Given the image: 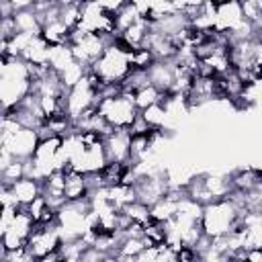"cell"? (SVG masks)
Segmentation results:
<instances>
[{
	"label": "cell",
	"instance_id": "12",
	"mask_svg": "<svg viewBox=\"0 0 262 262\" xmlns=\"http://www.w3.org/2000/svg\"><path fill=\"white\" fill-rule=\"evenodd\" d=\"M76 59H74V53H72V47L70 45H51L49 47V59H47V66L61 74L68 66H72Z\"/></svg>",
	"mask_w": 262,
	"mask_h": 262
},
{
	"label": "cell",
	"instance_id": "13",
	"mask_svg": "<svg viewBox=\"0 0 262 262\" xmlns=\"http://www.w3.org/2000/svg\"><path fill=\"white\" fill-rule=\"evenodd\" d=\"M129 219L131 223H141V225H147L151 221V209L149 205L141 203V201H135V203H129L127 207L121 209Z\"/></svg>",
	"mask_w": 262,
	"mask_h": 262
},
{
	"label": "cell",
	"instance_id": "4",
	"mask_svg": "<svg viewBox=\"0 0 262 262\" xmlns=\"http://www.w3.org/2000/svg\"><path fill=\"white\" fill-rule=\"evenodd\" d=\"M27 246L33 252L35 258L59 254L61 252V246H63L59 223H55V225H35V229H33Z\"/></svg>",
	"mask_w": 262,
	"mask_h": 262
},
{
	"label": "cell",
	"instance_id": "10",
	"mask_svg": "<svg viewBox=\"0 0 262 262\" xmlns=\"http://www.w3.org/2000/svg\"><path fill=\"white\" fill-rule=\"evenodd\" d=\"M14 27L18 33H25V35H31V37H37L41 35V20H39V14L33 10V4L29 8H23V10H16L14 12Z\"/></svg>",
	"mask_w": 262,
	"mask_h": 262
},
{
	"label": "cell",
	"instance_id": "1",
	"mask_svg": "<svg viewBox=\"0 0 262 262\" xmlns=\"http://www.w3.org/2000/svg\"><path fill=\"white\" fill-rule=\"evenodd\" d=\"M244 215L246 213L231 196L223 201H215V203L203 205L201 229L209 239H221L233 233V229L237 227Z\"/></svg>",
	"mask_w": 262,
	"mask_h": 262
},
{
	"label": "cell",
	"instance_id": "15",
	"mask_svg": "<svg viewBox=\"0 0 262 262\" xmlns=\"http://www.w3.org/2000/svg\"><path fill=\"white\" fill-rule=\"evenodd\" d=\"M0 176H2V186H12L16 180H20V178L27 176V162L14 160L10 166H6V168L0 170Z\"/></svg>",
	"mask_w": 262,
	"mask_h": 262
},
{
	"label": "cell",
	"instance_id": "7",
	"mask_svg": "<svg viewBox=\"0 0 262 262\" xmlns=\"http://www.w3.org/2000/svg\"><path fill=\"white\" fill-rule=\"evenodd\" d=\"M66 172V201L68 203H78V201H88L92 194V186L86 174L76 172L72 168H63Z\"/></svg>",
	"mask_w": 262,
	"mask_h": 262
},
{
	"label": "cell",
	"instance_id": "14",
	"mask_svg": "<svg viewBox=\"0 0 262 262\" xmlns=\"http://www.w3.org/2000/svg\"><path fill=\"white\" fill-rule=\"evenodd\" d=\"M154 63H156V57H154V53H151L147 47L133 49V51L129 53V66H131V70H135V72H147Z\"/></svg>",
	"mask_w": 262,
	"mask_h": 262
},
{
	"label": "cell",
	"instance_id": "18",
	"mask_svg": "<svg viewBox=\"0 0 262 262\" xmlns=\"http://www.w3.org/2000/svg\"><path fill=\"white\" fill-rule=\"evenodd\" d=\"M61 258V254H51V256H43V258H37L35 262H57Z\"/></svg>",
	"mask_w": 262,
	"mask_h": 262
},
{
	"label": "cell",
	"instance_id": "3",
	"mask_svg": "<svg viewBox=\"0 0 262 262\" xmlns=\"http://www.w3.org/2000/svg\"><path fill=\"white\" fill-rule=\"evenodd\" d=\"M98 113L108 123L111 129H125L129 131L135 119L139 117V111L129 94H115L98 100Z\"/></svg>",
	"mask_w": 262,
	"mask_h": 262
},
{
	"label": "cell",
	"instance_id": "17",
	"mask_svg": "<svg viewBox=\"0 0 262 262\" xmlns=\"http://www.w3.org/2000/svg\"><path fill=\"white\" fill-rule=\"evenodd\" d=\"M47 209H49V203L45 201V196H43V194H41L37 201H33V203L27 207V211H29V215L33 217V221H35V223H37V221L43 217V213H45Z\"/></svg>",
	"mask_w": 262,
	"mask_h": 262
},
{
	"label": "cell",
	"instance_id": "2",
	"mask_svg": "<svg viewBox=\"0 0 262 262\" xmlns=\"http://www.w3.org/2000/svg\"><path fill=\"white\" fill-rule=\"evenodd\" d=\"M133 49L121 37H117L104 49V53L90 66V70L104 84H121L127 78V74L131 72V66H129V53Z\"/></svg>",
	"mask_w": 262,
	"mask_h": 262
},
{
	"label": "cell",
	"instance_id": "9",
	"mask_svg": "<svg viewBox=\"0 0 262 262\" xmlns=\"http://www.w3.org/2000/svg\"><path fill=\"white\" fill-rule=\"evenodd\" d=\"M149 84H154L160 92H172L174 80H176V63L174 61H156L149 70Z\"/></svg>",
	"mask_w": 262,
	"mask_h": 262
},
{
	"label": "cell",
	"instance_id": "8",
	"mask_svg": "<svg viewBox=\"0 0 262 262\" xmlns=\"http://www.w3.org/2000/svg\"><path fill=\"white\" fill-rule=\"evenodd\" d=\"M10 192L14 196V203L23 209H27L33 201H37L41 194H43V186L39 180L31 178V176H25L20 180H16L12 186H10Z\"/></svg>",
	"mask_w": 262,
	"mask_h": 262
},
{
	"label": "cell",
	"instance_id": "5",
	"mask_svg": "<svg viewBox=\"0 0 262 262\" xmlns=\"http://www.w3.org/2000/svg\"><path fill=\"white\" fill-rule=\"evenodd\" d=\"M39 135L35 129H27V127H18L12 135L2 137L0 139V149H6L14 160H31L37 145H39Z\"/></svg>",
	"mask_w": 262,
	"mask_h": 262
},
{
	"label": "cell",
	"instance_id": "16",
	"mask_svg": "<svg viewBox=\"0 0 262 262\" xmlns=\"http://www.w3.org/2000/svg\"><path fill=\"white\" fill-rule=\"evenodd\" d=\"M37 258L33 256V252L29 250V246L16 248L12 252H2V262H35Z\"/></svg>",
	"mask_w": 262,
	"mask_h": 262
},
{
	"label": "cell",
	"instance_id": "11",
	"mask_svg": "<svg viewBox=\"0 0 262 262\" xmlns=\"http://www.w3.org/2000/svg\"><path fill=\"white\" fill-rule=\"evenodd\" d=\"M131 98H133L137 111L143 113V111H147V108H151V106H156V104H162L164 92H160L154 84H145V86H141L137 92H133Z\"/></svg>",
	"mask_w": 262,
	"mask_h": 262
},
{
	"label": "cell",
	"instance_id": "6",
	"mask_svg": "<svg viewBox=\"0 0 262 262\" xmlns=\"http://www.w3.org/2000/svg\"><path fill=\"white\" fill-rule=\"evenodd\" d=\"M104 151L108 162L131 164V133L125 129H113L104 137Z\"/></svg>",
	"mask_w": 262,
	"mask_h": 262
}]
</instances>
